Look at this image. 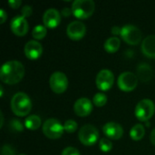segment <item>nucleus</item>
<instances>
[{
    "label": "nucleus",
    "mask_w": 155,
    "mask_h": 155,
    "mask_svg": "<svg viewBox=\"0 0 155 155\" xmlns=\"http://www.w3.org/2000/svg\"><path fill=\"white\" fill-rule=\"evenodd\" d=\"M20 155H25V154H20Z\"/></svg>",
    "instance_id": "obj_37"
},
{
    "label": "nucleus",
    "mask_w": 155,
    "mask_h": 155,
    "mask_svg": "<svg viewBox=\"0 0 155 155\" xmlns=\"http://www.w3.org/2000/svg\"><path fill=\"white\" fill-rule=\"evenodd\" d=\"M118 87L124 92H131L137 87L138 77L131 72H124L120 74L118 81Z\"/></svg>",
    "instance_id": "obj_9"
},
{
    "label": "nucleus",
    "mask_w": 155,
    "mask_h": 155,
    "mask_svg": "<svg viewBox=\"0 0 155 155\" xmlns=\"http://www.w3.org/2000/svg\"><path fill=\"white\" fill-rule=\"evenodd\" d=\"M3 123H4V117H3V114H2V113H1V127H2V125H3Z\"/></svg>",
    "instance_id": "obj_35"
},
{
    "label": "nucleus",
    "mask_w": 155,
    "mask_h": 155,
    "mask_svg": "<svg viewBox=\"0 0 155 155\" xmlns=\"http://www.w3.org/2000/svg\"><path fill=\"white\" fill-rule=\"evenodd\" d=\"M93 103L95 106L102 107L107 103V96L103 93H97L93 98Z\"/></svg>",
    "instance_id": "obj_23"
},
{
    "label": "nucleus",
    "mask_w": 155,
    "mask_h": 155,
    "mask_svg": "<svg viewBox=\"0 0 155 155\" xmlns=\"http://www.w3.org/2000/svg\"><path fill=\"white\" fill-rule=\"evenodd\" d=\"M43 22L45 27L55 28L61 22V15L54 8L47 9L43 15Z\"/></svg>",
    "instance_id": "obj_14"
},
{
    "label": "nucleus",
    "mask_w": 155,
    "mask_h": 155,
    "mask_svg": "<svg viewBox=\"0 0 155 155\" xmlns=\"http://www.w3.org/2000/svg\"><path fill=\"white\" fill-rule=\"evenodd\" d=\"M62 155H81L80 154V152L74 148V147H67L65 148L63 153H62Z\"/></svg>",
    "instance_id": "obj_27"
},
{
    "label": "nucleus",
    "mask_w": 155,
    "mask_h": 155,
    "mask_svg": "<svg viewBox=\"0 0 155 155\" xmlns=\"http://www.w3.org/2000/svg\"><path fill=\"white\" fill-rule=\"evenodd\" d=\"M10 127L12 131H15V132H23V125L21 124V123L17 120H13L10 124Z\"/></svg>",
    "instance_id": "obj_26"
},
{
    "label": "nucleus",
    "mask_w": 155,
    "mask_h": 155,
    "mask_svg": "<svg viewBox=\"0 0 155 155\" xmlns=\"http://www.w3.org/2000/svg\"><path fill=\"white\" fill-rule=\"evenodd\" d=\"M12 32L17 36H24L27 34L29 29L28 22L23 15L15 16L12 19L10 25Z\"/></svg>",
    "instance_id": "obj_12"
},
{
    "label": "nucleus",
    "mask_w": 155,
    "mask_h": 155,
    "mask_svg": "<svg viewBox=\"0 0 155 155\" xmlns=\"http://www.w3.org/2000/svg\"><path fill=\"white\" fill-rule=\"evenodd\" d=\"M8 4H9V5L12 8H15H15H18L20 6V5L22 4V2L20 0H11V1L8 2Z\"/></svg>",
    "instance_id": "obj_30"
},
{
    "label": "nucleus",
    "mask_w": 155,
    "mask_h": 155,
    "mask_svg": "<svg viewBox=\"0 0 155 155\" xmlns=\"http://www.w3.org/2000/svg\"><path fill=\"white\" fill-rule=\"evenodd\" d=\"M121 31H122V28H120V27H118V26H114L113 28H112V33L114 34V35H121Z\"/></svg>",
    "instance_id": "obj_33"
},
{
    "label": "nucleus",
    "mask_w": 155,
    "mask_h": 155,
    "mask_svg": "<svg viewBox=\"0 0 155 155\" xmlns=\"http://www.w3.org/2000/svg\"><path fill=\"white\" fill-rule=\"evenodd\" d=\"M153 76L152 67L147 64H141L137 67V77L142 82H149Z\"/></svg>",
    "instance_id": "obj_18"
},
{
    "label": "nucleus",
    "mask_w": 155,
    "mask_h": 155,
    "mask_svg": "<svg viewBox=\"0 0 155 155\" xmlns=\"http://www.w3.org/2000/svg\"><path fill=\"white\" fill-rule=\"evenodd\" d=\"M121 45V41L117 36H113L108 38L104 43V49L107 53L114 54L118 51Z\"/></svg>",
    "instance_id": "obj_19"
},
{
    "label": "nucleus",
    "mask_w": 155,
    "mask_h": 155,
    "mask_svg": "<svg viewBox=\"0 0 155 155\" xmlns=\"http://www.w3.org/2000/svg\"><path fill=\"white\" fill-rule=\"evenodd\" d=\"M103 131L105 136L112 140H119L124 135L123 127L119 124L114 122L105 124L103 127Z\"/></svg>",
    "instance_id": "obj_13"
},
{
    "label": "nucleus",
    "mask_w": 155,
    "mask_h": 155,
    "mask_svg": "<svg viewBox=\"0 0 155 155\" xmlns=\"http://www.w3.org/2000/svg\"><path fill=\"white\" fill-rule=\"evenodd\" d=\"M145 135V129L142 124H135L130 131V136L134 141H140Z\"/></svg>",
    "instance_id": "obj_21"
},
{
    "label": "nucleus",
    "mask_w": 155,
    "mask_h": 155,
    "mask_svg": "<svg viewBox=\"0 0 155 155\" xmlns=\"http://www.w3.org/2000/svg\"><path fill=\"white\" fill-rule=\"evenodd\" d=\"M25 54L28 59L36 60L43 54V46L36 40L28 41L25 46Z\"/></svg>",
    "instance_id": "obj_15"
},
{
    "label": "nucleus",
    "mask_w": 155,
    "mask_h": 155,
    "mask_svg": "<svg viewBox=\"0 0 155 155\" xmlns=\"http://www.w3.org/2000/svg\"><path fill=\"white\" fill-rule=\"evenodd\" d=\"M72 14H73V11H72L71 8L65 7V8L63 9V11H62V15H63L64 16H69V15H71Z\"/></svg>",
    "instance_id": "obj_32"
},
{
    "label": "nucleus",
    "mask_w": 155,
    "mask_h": 155,
    "mask_svg": "<svg viewBox=\"0 0 155 155\" xmlns=\"http://www.w3.org/2000/svg\"><path fill=\"white\" fill-rule=\"evenodd\" d=\"M41 124H42L41 118L37 115H35V114L28 116L25 122V127L29 130H32V131L37 130L41 126Z\"/></svg>",
    "instance_id": "obj_20"
},
{
    "label": "nucleus",
    "mask_w": 155,
    "mask_h": 155,
    "mask_svg": "<svg viewBox=\"0 0 155 155\" xmlns=\"http://www.w3.org/2000/svg\"><path fill=\"white\" fill-rule=\"evenodd\" d=\"M86 33V26L84 23L80 21H74L70 23L66 29V34L68 37L72 40H80L82 39Z\"/></svg>",
    "instance_id": "obj_11"
},
{
    "label": "nucleus",
    "mask_w": 155,
    "mask_h": 155,
    "mask_svg": "<svg viewBox=\"0 0 155 155\" xmlns=\"http://www.w3.org/2000/svg\"><path fill=\"white\" fill-rule=\"evenodd\" d=\"M11 109L17 116H26L32 109L31 99L25 93H17L12 97Z\"/></svg>",
    "instance_id": "obj_2"
},
{
    "label": "nucleus",
    "mask_w": 155,
    "mask_h": 155,
    "mask_svg": "<svg viewBox=\"0 0 155 155\" xmlns=\"http://www.w3.org/2000/svg\"><path fill=\"white\" fill-rule=\"evenodd\" d=\"M143 54L148 58L155 59V35H148L142 44Z\"/></svg>",
    "instance_id": "obj_17"
},
{
    "label": "nucleus",
    "mask_w": 155,
    "mask_h": 155,
    "mask_svg": "<svg viewBox=\"0 0 155 155\" xmlns=\"http://www.w3.org/2000/svg\"><path fill=\"white\" fill-rule=\"evenodd\" d=\"M74 113L80 117H85L89 115L93 111V104L87 98L78 99L74 105Z\"/></svg>",
    "instance_id": "obj_16"
},
{
    "label": "nucleus",
    "mask_w": 155,
    "mask_h": 155,
    "mask_svg": "<svg viewBox=\"0 0 155 155\" xmlns=\"http://www.w3.org/2000/svg\"><path fill=\"white\" fill-rule=\"evenodd\" d=\"M96 86L101 91H108L110 90L114 83V75L112 71L104 69L101 70L96 76Z\"/></svg>",
    "instance_id": "obj_10"
},
{
    "label": "nucleus",
    "mask_w": 155,
    "mask_h": 155,
    "mask_svg": "<svg viewBox=\"0 0 155 155\" xmlns=\"http://www.w3.org/2000/svg\"><path fill=\"white\" fill-rule=\"evenodd\" d=\"M49 85L55 94H63L68 86L67 76L62 72H54L49 79Z\"/></svg>",
    "instance_id": "obj_8"
},
{
    "label": "nucleus",
    "mask_w": 155,
    "mask_h": 155,
    "mask_svg": "<svg viewBox=\"0 0 155 155\" xmlns=\"http://www.w3.org/2000/svg\"><path fill=\"white\" fill-rule=\"evenodd\" d=\"M79 141L85 146H92L94 145L98 138H99V132L96 127L92 124L84 125L78 134Z\"/></svg>",
    "instance_id": "obj_5"
},
{
    "label": "nucleus",
    "mask_w": 155,
    "mask_h": 155,
    "mask_svg": "<svg viewBox=\"0 0 155 155\" xmlns=\"http://www.w3.org/2000/svg\"><path fill=\"white\" fill-rule=\"evenodd\" d=\"M46 33H47V30H46L45 26H44V25H36L33 29L32 35H33V37L35 39L41 40V39L45 38V36L46 35Z\"/></svg>",
    "instance_id": "obj_22"
},
{
    "label": "nucleus",
    "mask_w": 155,
    "mask_h": 155,
    "mask_svg": "<svg viewBox=\"0 0 155 155\" xmlns=\"http://www.w3.org/2000/svg\"><path fill=\"white\" fill-rule=\"evenodd\" d=\"M155 112L154 103L150 99H143L140 101L135 107V116L141 122L150 120Z\"/></svg>",
    "instance_id": "obj_4"
},
{
    "label": "nucleus",
    "mask_w": 155,
    "mask_h": 155,
    "mask_svg": "<svg viewBox=\"0 0 155 155\" xmlns=\"http://www.w3.org/2000/svg\"><path fill=\"white\" fill-rule=\"evenodd\" d=\"M150 140H151V143H152L153 145H155V128L152 131V133H151Z\"/></svg>",
    "instance_id": "obj_34"
},
{
    "label": "nucleus",
    "mask_w": 155,
    "mask_h": 155,
    "mask_svg": "<svg viewBox=\"0 0 155 155\" xmlns=\"http://www.w3.org/2000/svg\"><path fill=\"white\" fill-rule=\"evenodd\" d=\"M1 155H15V151L13 150V148L8 145V144H5L2 147V151H1Z\"/></svg>",
    "instance_id": "obj_28"
},
{
    "label": "nucleus",
    "mask_w": 155,
    "mask_h": 155,
    "mask_svg": "<svg viewBox=\"0 0 155 155\" xmlns=\"http://www.w3.org/2000/svg\"><path fill=\"white\" fill-rule=\"evenodd\" d=\"M77 128H78V125L76 124V122L74 120H67L64 124V129L68 134L74 133L77 130Z\"/></svg>",
    "instance_id": "obj_25"
},
{
    "label": "nucleus",
    "mask_w": 155,
    "mask_h": 155,
    "mask_svg": "<svg viewBox=\"0 0 155 155\" xmlns=\"http://www.w3.org/2000/svg\"><path fill=\"white\" fill-rule=\"evenodd\" d=\"M0 17H1L0 24L5 23V19H6V17H7V15H6L5 11V10H3V9H1V10H0Z\"/></svg>",
    "instance_id": "obj_31"
},
{
    "label": "nucleus",
    "mask_w": 155,
    "mask_h": 155,
    "mask_svg": "<svg viewBox=\"0 0 155 155\" xmlns=\"http://www.w3.org/2000/svg\"><path fill=\"white\" fill-rule=\"evenodd\" d=\"M25 75V67L18 61H8L0 69V78L3 83L15 84L19 83Z\"/></svg>",
    "instance_id": "obj_1"
},
{
    "label": "nucleus",
    "mask_w": 155,
    "mask_h": 155,
    "mask_svg": "<svg viewBox=\"0 0 155 155\" xmlns=\"http://www.w3.org/2000/svg\"><path fill=\"white\" fill-rule=\"evenodd\" d=\"M0 90H1V96H3V93H4V91H3V86H0Z\"/></svg>",
    "instance_id": "obj_36"
},
{
    "label": "nucleus",
    "mask_w": 155,
    "mask_h": 155,
    "mask_svg": "<svg viewBox=\"0 0 155 155\" xmlns=\"http://www.w3.org/2000/svg\"><path fill=\"white\" fill-rule=\"evenodd\" d=\"M120 35L125 43L131 45H136L142 40V32L133 25H127L122 27Z\"/></svg>",
    "instance_id": "obj_7"
},
{
    "label": "nucleus",
    "mask_w": 155,
    "mask_h": 155,
    "mask_svg": "<svg viewBox=\"0 0 155 155\" xmlns=\"http://www.w3.org/2000/svg\"><path fill=\"white\" fill-rule=\"evenodd\" d=\"M64 132L61 123L54 118L48 119L43 125V133L49 139H59Z\"/></svg>",
    "instance_id": "obj_6"
},
{
    "label": "nucleus",
    "mask_w": 155,
    "mask_h": 155,
    "mask_svg": "<svg viewBox=\"0 0 155 155\" xmlns=\"http://www.w3.org/2000/svg\"><path fill=\"white\" fill-rule=\"evenodd\" d=\"M73 15L79 19L90 17L95 10V4L93 0H75L71 7Z\"/></svg>",
    "instance_id": "obj_3"
},
{
    "label": "nucleus",
    "mask_w": 155,
    "mask_h": 155,
    "mask_svg": "<svg viewBox=\"0 0 155 155\" xmlns=\"http://www.w3.org/2000/svg\"><path fill=\"white\" fill-rule=\"evenodd\" d=\"M99 147L100 150L104 153H108L112 150L113 148V143L112 142L108 139V138H102L100 140V143H99Z\"/></svg>",
    "instance_id": "obj_24"
},
{
    "label": "nucleus",
    "mask_w": 155,
    "mask_h": 155,
    "mask_svg": "<svg viewBox=\"0 0 155 155\" xmlns=\"http://www.w3.org/2000/svg\"><path fill=\"white\" fill-rule=\"evenodd\" d=\"M32 12H33V10H32V7H31L30 5H25V6L22 8V11H21L22 15H23L24 17L30 16V15H32Z\"/></svg>",
    "instance_id": "obj_29"
}]
</instances>
